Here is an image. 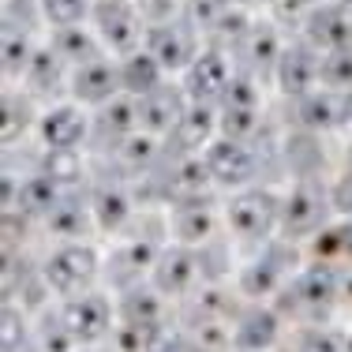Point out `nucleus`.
Segmentation results:
<instances>
[{
    "label": "nucleus",
    "mask_w": 352,
    "mask_h": 352,
    "mask_svg": "<svg viewBox=\"0 0 352 352\" xmlns=\"http://www.w3.org/2000/svg\"><path fill=\"white\" fill-rule=\"evenodd\" d=\"M41 12L56 27H79L90 12V0H41Z\"/></svg>",
    "instance_id": "obj_3"
},
{
    "label": "nucleus",
    "mask_w": 352,
    "mask_h": 352,
    "mask_svg": "<svg viewBox=\"0 0 352 352\" xmlns=\"http://www.w3.org/2000/svg\"><path fill=\"white\" fill-rule=\"evenodd\" d=\"M75 90H79L87 102H102V98H109L116 90V72L109 68L105 60H87V64H79Z\"/></svg>",
    "instance_id": "obj_2"
},
{
    "label": "nucleus",
    "mask_w": 352,
    "mask_h": 352,
    "mask_svg": "<svg viewBox=\"0 0 352 352\" xmlns=\"http://www.w3.org/2000/svg\"><path fill=\"white\" fill-rule=\"evenodd\" d=\"M94 23L98 34H102L116 53H131L139 45V15L128 0H98L94 4Z\"/></svg>",
    "instance_id": "obj_1"
}]
</instances>
